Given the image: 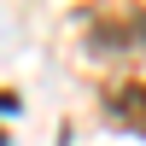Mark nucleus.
<instances>
[{"mask_svg": "<svg viewBox=\"0 0 146 146\" xmlns=\"http://www.w3.org/2000/svg\"><path fill=\"white\" fill-rule=\"evenodd\" d=\"M88 47H94L100 58L146 47V12H117V18H100V23L88 29Z\"/></svg>", "mask_w": 146, "mask_h": 146, "instance_id": "f257e3e1", "label": "nucleus"}, {"mask_svg": "<svg viewBox=\"0 0 146 146\" xmlns=\"http://www.w3.org/2000/svg\"><path fill=\"white\" fill-rule=\"evenodd\" d=\"M105 117L123 129H135V135H146V82H123V88L105 94Z\"/></svg>", "mask_w": 146, "mask_h": 146, "instance_id": "f03ea898", "label": "nucleus"}, {"mask_svg": "<svg viewBox=\"0 0 146 146\" xmlns=\"http://www.w3.org/2000/svg\"><path fill=\"white\" fill-rule=\"evenodd\" d=\"M0 146H6V135H0Z\"/></svg>", "mask_w": 146, "mask_h": 146, "instance_id": "7ed1b4c3", "label": "nucleus"}]
</instances>
